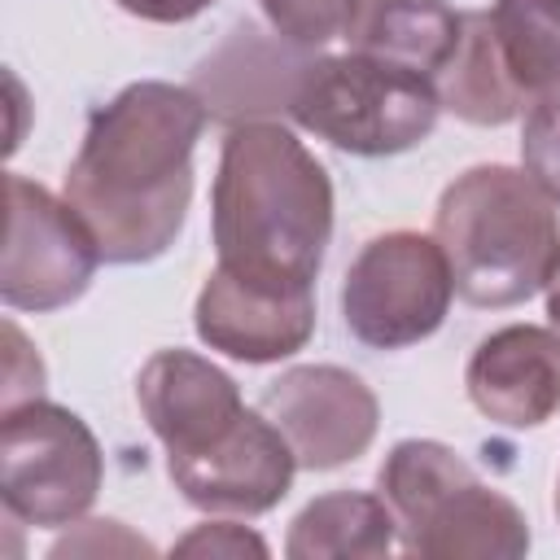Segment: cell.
Returning <instances> with one entry per match:
<instances>
[{"instance_id": "2", "label": "cell", "mask_w": 560, "mask_h": 560, "mask_svg": "<svg viewBox=\"0 0 560 560\" xmlns=\"http://www.w3.org/2000/svg\"><path fill=\"white\" fill-rule=\"evenodd\" d=\"M210 232L223 271L276 293H315L332 241V179L280 122H236L210 188Z\"/></svg>"}, {"instance_id": "14", "label": "cell", "mask_w": 560, "mask_h": 560, "mask_svg": "<svg viewBox=\"0 0 560 560\" xmlns=\"http://www.w3.org/2000/svg\"><path fill=\"white\" fill-rule=\"evenodd\" d=\"M464 39V13L446 0H363L346 44L354 52L407 66L416 74H438L451 66L455 48Z\"/></svg>"}, {"instance_id": "13", "label": "cell", "mask_w": 560, "mask_h": 560, "mask_svg": "<svg viewBox=\"0 0 560 560\" xmlns=\"http://www.w3.org/2000/svg\"><path fill=\"white\" fill-rule=\"evenodd\" d=\"M192 328L201 346L236 363H280L315 332V293H276L214 267L197 293Z\"/></svg>"}, {"instance_id": "24", "label": "cell", "mask_w": 560, "mask_h": 560, "mask_svg": "<svg viewBox=\"0 0 560 560\" xmlns=\"http://www.w3.org/2000/svg\"><path fill=\"white\" fill-rule=\"evenodd\" d=\"M556 516H560V481H556Z\"/></svg>"}, {"instance_id": "10", "label": "cell", "mask_w": 560, "mask_h": 560, "mask_svg": "<svg viewBox=\"0 0 560 560\" xmlns=\"http://www.w3.org/2000/svg\"><path fill=\"white\" fill-rule=\"evenodd\" d=\"M293 472V446L262 411H245L214 446L197 455H166L171 486L184 494V503L210 516H262L280 508Z\"/></svg>"}, {"instance_id": "1", "label": "cell", "mask_w": 560, "mask_h": 560, "mask_svg": "<svg viewBox=\"0 0 560 560\" xmlns=\"http://www.w3.org/2000/svg\"><path fill=\"white\" fill-rule=\"evenodd\" d=\"M206 122V96L166 79L127 83L92 109L61 197L96 236L105 262L140 267L175 245Z\"/></svg>"}, {"instance_id": "9", "label": "cell", "mask_w": 560, "mask_h": 560, "mask_svg": "<svg viewBox=\"0 0 560 560\" xmlns=\"http://www.w3.org/2000/svg\"><path fill=\"white\" fill-rule=\"evenodd\" d=\"M258 411L284 433L298 468L306 472L354 464L368 455L381 429V402L372 385L337 363H298L280 372L262 389Z\"/></svg>"}, {"instance_id": "19", "label": "cell", "mask_w": 560, "mask_h": 560, "mask_svg": "<svg viewBox=\"0 0 560 560\" xmlns=\"http://www.w3.org/2000/svg\"><path fill=\"white\" fill-rule=\"evenodd\" d=\"M52 560L66 556H158V547L149 538H140L136 529H127L122 521H74L70 534H61L48 547Z\"/></svg>"}, {"instance_id": "20", "label": "cell", "mask_w": 560, "mask_h": 560, "mask_svg": "<svg viewBox=\"0 0 560 560\" xmlns=\"http://www.w3.org/2000/svg\"><path fill=\"white\" fill-rule=\"evenodd\" d=\"M271 547L254 534V529H245V525H236V521H201V525H192L184 538H175V547H171V556H201V560H245V556H254V560H262Z\"/></svg>"}, {"instance_id": "16", "label": "cell", "mask_w": 560, "mask_h": 560, "mask_svg": "<svg viewBox=\"0 0 560 560\" xmlns=\"http://www.w3.org/2000/svg\"><path fill=\"white\" fill-rule=\"evenodd\" d=\"M486 31L521 109L560 96V0H494L486 9Z\"/></svg>"}, {"instance_id": "8", "label": "cell", "mask_w": 560, "mask_h": 560, "mask_svg": "<svg viewBox=\"0 0 560 560\" xmlns=\"http://www.w3.org/2000/svg\"><path fill=\"white\" fill-rule=\"evenodd\" d=\"M9 223L0 258V302L9 311H61L79 302L96 276L101 245L79 210L44 184L9 171L4 179Z\"/></svg>"}, {"instance_id": "17", "label": "cell", "mask_w": 560, "mask_h": 560, "mask_svg": "<svg viewBox=\"0 0 560 560\" xmlns=\"http://www.w3.org/2000/svg\"><path fill=\"white\" fill-rule=\"evenodd\" d=\"M363 0H258L267 26L293 48H324L346 39Z\"/></svg>"}, {"instance_id": "3", "label": "cell", "mask_w": 560, "mask_h": 560, "mask_svg": "<svg viewBox=\"0 0 560 560\" xmlns=\"http://www.w3.org/2000/svg\"><path fill=\"white\" fill-rule=\"evenodd\" d=\"M433 241L455 293L468 306L503 311L542 293L560 258V210L521 166L481 162L442 188Z\"/></svg>"}, {"instance_id": "11", "label": "cell", "mask_w": 560, "mask_h": 560, "mask_svg": "<svg viewBox=\"0 0 560 560\" xmlns=\"http://www.w3.org/2000/svg\"><path fill=\"white\" fill-rule=\"evenodd\" d=\"M136 402L166 455L214 446L249 407L241 385L197 350H158L136 376Z\"/></svg>"}, {"instance_id": "15", "label": "cell", "mask_w": 560, "mask_h": 560, "mask_svg": "<svg viewBox=\"0 0 560 560\" xmlns=\"http://www.w3.org/2000/svg\"><path fill=\"white\" fill-rule=\"evenodd\" d=\"M398 551V521L381 494L332 490L311 499L284 534L289 560H381Z\"/></svg>"}, {"instance_id": "22", "label": "cell", "mask_w": 560, "mask_h": 560, "mask_svg": "<svg viewBox=\"0 0 560 560\" xmlns=\"http://www.w3.org/2000/svg\"><path fill=\"white\" fill-rule=\"evenodd\" d=\"M214 0H118V9H127L140 22H158V26H179L192 22L210 9Z\"/></svg>"}, {"instance_id": "18", "label": "cell", "mask_w": 560, "mask_h": 560, "mask_svg": "<svg viewBox=\"0 0 560 560\" xmlns=\"http://www.w3.org/2000/svg\"><path fill=\"white\" fill-rule=\"evenodd\" d=\"M521 171L560 206V96H547L525 114Z\"/></svg>"}, {"instance_id": "5", "label": "cell", "mask_w": 560, "mask_h": 560, "mask_svg": "<svg viewBox=\"0 0 560 560\" xmlns=\"http://www.w3.org/2000/svg\"><path fill=\"white\" fill-rule=\"evenodd\" d=\"M284 109L302 131L341 153L394 158L433 136L442 96L429 74L350 48L298 66Z\"/></svg>"}, {"instance_id": "6", "label": "cell", "mask_w": 560, "mask_h": 560, "mask_svg": "<svg viewBox=\"0 0 560 560\" xmlns=\"http://www.w3.org/2000/svg\"><path fill=\"white\" fill-rule=\"evenodd\" d=\"M105 486L96 433L61 402L26 398L0 416V503L9 521L66 529Z\"/></svg>"}, {"instance_id": "4", "label": "cell", "mask_w": 560, "mask_h": 560, "mask_svg": "<svg viewBox=\"0 0 560 560\" xmlns=\"http://www.w3.org/2000/svg\"><path fill=\"white\" fill-rule=\"evenodd\" d=\"M376 494L398 521V551L420 560H521L525 512L433 438H402L376 468Z\"/></svg>"}, {"instance_id": "7", "label": "cell", "mask_w": 560, "mask_h": 560, "mask_svg": "<svg viewBox=\"0 0 560 560\" xmlns=\"http://www.w3.org/2000/svg\"><path fill=\"white\" fill-rule=\"evenodd\" d=\"M455 280L433 236L398 228L359 245L341 280V319L368 350H407L442 328Z\"/></svg>"}, {"instance_id": "23", "label": "cell", "mask_w": 560, "mask_h": 560, "mask_svg": "<svg viewBox=\"0 0 560 560\" xmlns=\"http://www.w3.org/2000/svg\"><path fill=\"white\" fill-rule=\"evenodd\" d=\"M542 298H547V324L560 332V258H556V267H551L547 284H542Z\"/></svg>"}, {"instance_id": "12", "label": "cell", "mask_w": 560, "mask_h": 560, "mask_svg": "<svg viewBox=\"0 0 560 560\" xmlns=\"http://www.w3.org/2000/svg\"><path fill=\"white\" fill-rule=\"evenodd\" d=\"M472 407L503 429H542L560 411V332L508 324L477 341L464 368Z\"/></svg>"}, {"instance_id": "21", "label": "cell", "mask_w": 560, "mask_h": 560, "mask_svg": "<svg viewBox=\"0 0 560 560\" xmlns=\"http://www.w3.org/2000/svg\"><path fill=\"white\" fill-rule=\"evenodd\" d=\"M44 394V363L13 319H4V407Z\"/></svg>"}]
</instances>
